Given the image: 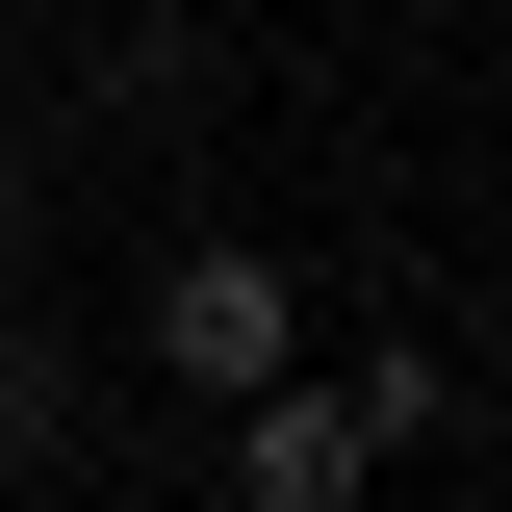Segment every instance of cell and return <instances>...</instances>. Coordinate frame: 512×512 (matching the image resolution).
Listing matches in <instances>:
<instances>
[{
    "label": "cell",
    "mask_w": 512,
    "mask_h": 512,
    "mask_svg": "<svg viewBox=\"0 0 512 512\" xmlns=\"http://www.w3.org/2000/svg\"><path fill=\"white\" fill-rule=\"evenodd\" d=\"M0 461H52V359H26V333H0Z\"/></svg>",
    "instance_id": "cell-3"
},
{
    "label": "cell",
    "mask_w": 512,
    "mask_h": 512,
    "mask_svg": "<svg viewBox=\"0 0 512 512\" xmlns=\"http://www.w3.org/2000/svg\"><path fill=\"white\" fill-rule=\"evenodd\" d=\"M154 359H180L205 410H231V384H282V359H308V308H282V256H231V231H205L180 282H154Z\"/></svg>",
    "instance_id": "cell-1"
},
{
    "label": "cell",
    "mask_w": 512,
    "mask_h": 512,
    "mask_svg": "<svg viewBox=\"0 0 512 512\" xmlns=\"http://www.w3.org/2000/svg\"><path fill=\"white\" fill-rule=\"evenodd\" d=\"M487 26H512V0H487Z\"/></svg>",
    "instance_id": "cell-5"
},
{
    "label": "cell",
    "mask_w": 512,
    "mask_h": 512,
    "mask_svg": "<svg viewBox=\"0 0 512 512\" xmlns=\"http://www.w3.org/2000/svg\"><path fill=\"white\" fill-rule=\"evenodd\" d=\"M0 231H26V128H0Z\"/></svg>",
    "instance_id": "cell-4"
},
{
    "label": "cell",
    "mask_w": 512,
    "mask_h": 512,
    "mask_svg": "<svg viewBox=\"0 0 512 512\" xmlns=\"http://www.w3.org/2000/svg\"><path fill=\"white\" fill-rule=\"evenodd\" d=\"M231 487H256V512H359V487H384L359 384H308V359H282V384H231Z\"/></svg>",
    "instance_id": "cell-2"
}]
</instances>
